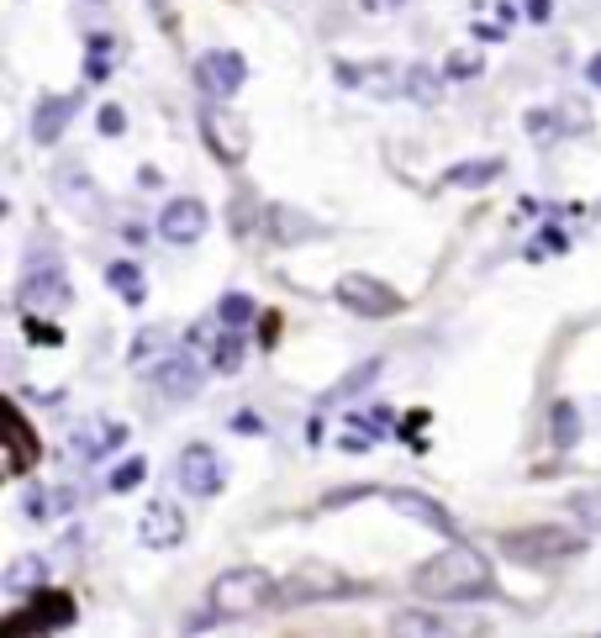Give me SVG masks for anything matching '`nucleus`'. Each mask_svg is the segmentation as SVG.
<instances>
[{
    "instance_id": "37",
    "label": "nucleus",
    "mask_w": 601,
    "mask_h": 638,
    "mask_svg": "<svg viewBox=\"0 0 601 638\" xmlns=\"http://www.w3.org/2000/svg\"><path fill=\"white\" fill-rule=\"evenodd\" d=\"M528 17H533V21H549V17H554V0H528Z\"/></svg>"
},
{
    "instance_id": "15",
    "label": "nucleus",
    "mask_w": 601,
    "mask_h": 638,
    "mask_svg": "<svg viewBox=\"0 0 601 638\" xmlns=\"http://www.w3.org/2000/svg\"><path fill=\"white\" fill-rule=\"evenodd\" d=\"M127 422L111 418H85V428H75V454L80 459H106L111 449H127Z\"/></svg>"
},
{
    "instance_id": "12",
    "label": "nucleus",
    "mask_w": 601,
    "mask_h": 638,
    "mask_svg": "<svg viewBox=\"0 0 601 638\" xmlns=\"http://www.w3.org/2000/svg\"><path fill=\"white\" fill-rule=\"evenodd\" d=\"M206 354H200V349H190V343H185V349H175V354H169V364H164L159 370V391L169 401H190L200 391V375H206Z\"/></svg>"
},
{
    "instance_id": "5",
    "label": "nucleus",
    "mask_w": 601,
    "mask_h": 638,
    "mask_svg": "<svg viewBox=\"0 0 601 638\" xmlns=\"http://www.w3.org/2000/svg\"><path fill=\"white\" fill-rule=\"evenodd\" d=\"M196 85L206 100H233L248 85V59L233 53V48H211L196 59Z\"/></svg>"
},
{
    "instance_id": "33",
    "label": "nucleus",
    "mask_w": 601,
    "mask_h": 638,
    "mask_svg": "<svg viewBox=\"0 0 601 638\" xmlns=\"http://www.w3.org/2000/svg\"><path fill=\"white\" fill-rule=\"evenodd\" d=\"M481 53H449V63H443V80H481Z\"/></svg>"
},
{
    "instance_id": "23",
    "label": "nucleus",
    "mask_w": 601,
    "mask_h": 638,
    "mask_svg": "<svg viewBox=\"0 0 601 638\" xmlns=\"http://www.w3.org/2000/svg\"><path fill=\"white\" fill-rule=\"evenodd\" d=\"M106 285H111V291H117L127 306H142V296H148V285H142V269H138V264H127V259L106 269Z\"/></svg>"
},
{
    "instance_id": "36",
    "label": "nucleus",
    "mask_w": 601,
    "mask_h": 638,
    "mask_svg": "<svg viewBox=\"0 0 601 638\" xmlns=\"http://www.w3.org/2000/svg\"><path fill=\"white\" fill-rule=\"evenodd\" d=\"M359 418L370 422V428H375V433H381V439H385V433H391V422H396V418H391V406H364Z\"/></svg>"
},
{
    "instance_id": "3",
    "label": "nucleus",
    "mask_w": 601,
    "mask_h": 638,
    "mask_svg": "<svg viewBox=\"0 0 601 638\" xmlns=\"http://www.w3.org/2000/svg\"><path fill=\"white\" fill-rule=\"evenodd\" d=\"M200 138H206V148H211L227 169L248 159V121H243V111H233L227 100H206V111H200Z\"/></svg>"
},
{
    "instance_id": "16",
    "label": "nucleus",
    "mask_w": 601,
    "mask_h": 638,
    "mask_svg": "<svg viewBox=\"0 0 601 638\" xmlns=\"http://www.w3.org/2000/svg\"><path fill=\"white\" fill-rule=\"evenodd\" d=\"M138 533H142L148 549H175V543L185 539V512L175 507V501H154V507L142 512Z\"/></svg>"
},
{
    "instance_id": "25",
    "label": "nucleus",
    "mask_w": 601,
    "mask_h": 638,
    "mask_svg": "<svg viewBox=\"0 0 601 638\" xmlns=\"http://www.w3.org/2000/svg\"><path fill=\"white\" fill-rule=\"evenodd\" d=\"M269 233H275V243H300V233H317V222L290 212V206H275L269 212Z\"/></svg>"
},
{
    "instance_id": "2",
    "label": "nucleus",
    "mask_w": 601,
    "mask_h": 638,
    "mask_svg": "<svg viewBox=\"0 0 601 638\" xmlns=\"http://www.w3.org/2000/svg\"><path fill=\"white\" fill-rule=\"evenodd\" d=\"M275 601H280V586L259 565H238V570L217 576V586H211V612L217 618H254V612L275 607Z\"/></svg>"
},
{
    "instance_id": "19",
    "label": "nucleus",
    "mask_w": 601,
    "mask_h": 638,
    "mask_svg": "<svg viewBox=\"0 0 601 638\" xmlns=\"http://www.w3.org/2000/svg\"><path fill=\"white\" fill-rule=\"evenodd\" d=\"M381 370H385V360H359L348 375L338 380V385H327V391H322V406L333 412V406H343L348 396H359L364 385H375V380H381Z\"/></svg>"
},
{
    "instance_id": "34",
    "label": "nucleus",
    "mask_w": 601,
    "mask_h": 638,
    "mask_svg": "<svg viewBox=\"0 0 601 638\" xmlns=\"http://www.w3.org/2000/svg\"><path fill=\"white\" fill-rule=\"evenodd\" d=\"M90 63H85V80L90 85H100V80H111V59H106V38H90Z\"/></svg>"
},
{
    "instance_id": "9",
    "label": "nucleus",
    "mask_w": 601,
    "mask_h": 638,
    "mask_svg": "<svg viewBox=\"0 0 601 638\" xmlns=\"http://www.w3.org/2000/svg\"><path fill=\"white\" fill-rule=\"evenodd\" d=\"M206 227H211V212H206V200L196 196H175V200H164V212H159V238L164 243H200L206 238Z\"/></svg>"
},
{
    "instance_id": "10",
    "label": "nucleus",
    "mask_w": 601,
    "mask_h": 638,
    "mask_svg": "<svg viewBox=\"0 0 601 638\" xmlns=\"http://www.w3.org/2000/svg\"><path fill=\"white\" fill-rule=\"evenodd\" d=\"M385 501L396 507L401 518L422 522V528H433V533H443V539H460V522H454V512H449L443 501L422 497V491H406V485H391V491H385Z\"/></svg>"
},
{
    "instance_id": "24",
    "label": "nucleus",
    "mask_w": 601,
    "mask_h": 638,
    "mask_svg": "<svg viewBox=\"0 0 601 638\" xmlns=\"http://www.w3.org/2000/svg\"><path fill=\"white\" fill-rule=\"evenodd\" d=\"M375 443H381V433H375L359 412H354V418H343V428H338V449H343V454H370Z\"/></svg>"
},
{
    "instance_id": "28",
    "label": "nucleus",
    "mask_w": 601,
    "mask_h": 638,
    "mask_svg": "<svg viewBox=\"0 0 601 638\" xmlns=\"http://www.w3.org/2000/svg\"><path fill=\"white\" fill-rule=\"evenodd\" d=\"M406 96L422 100V106H439V100H443V80L433 75V69H422V63H417V69H406Z\"/></svg>"
},
{
    "instance_id": "1",
    "label": "nucleus",
    "mask_w": 601,
    "mask_h": 638,
    "mask_svg": "<svg viewBox=\"0 0 601 638\" xmlns=\"http://www.w3.org/2000/svg\"><path fill=\"white\" fill-rule=\"evenodd\" d=\"M412 591L427 601H481L496 591V576H491V559L475 543H449L443 554L417 565Z\"/></svg>"
},
{
    "instance_id": "22",
    "label": "nucleus",
    "mask_w": 601,
    "mask_h": 638,
    "mask_svg": "<svg viewBox=\"0 0 601 638\" xmlns=\"http://www.w3.org/2000/svg\"><path fill=\"white\" fill-rule=\"evenodd\" d=\"M206 360H211V370H221V375L243 370V333L238 327H221L217 338H211V349H206Z\"/></svg>"
},
{
    "instance_id": "17",
    "label": "nucleus",
    "mask_w": 601,
    "mask_h": 638,
    "mask_svg": "<svg viewBox=\"0 0 601 638\" xmlns=\"http://www.w3.org/2000/svg\"><path fill=\"white\" fill-rule=\"evenodd\" d=\"M80 106H85L80 90H75V96H42L38 100V117H32V138H38V143H59L63 127L75 121Z\"/></svg>"
},
{
    "instance_id": "35",
    "label": "nucleus",
    "mask_w": 601,
    "mask_h": 638,
    "mask_svg": "<svg viewBox=\"0 0 601 638\" xmlns=\"http://www.w3.org/2000/svg\"><path fill=\"white\" fill-rule=\"evenodd\" d=\"M96 127L106 132V138H121V132H127V111H121V106H100Z\"/></svg>"
},
{
    "instance_id": "13",
    "label": "nucleus",
    "mask_w": 601,
    "mask_h": 638,
    "mask_svg": "<svg viewBox=\"0 0 601 638\" xmlns=\"http://www.w3.org/2000/svg\"><path fill=\"white\" fill-rule=\"evenodd\" d=\"M333 80L343 90H370V96H396L406 90V75L396 80V63H333Z\"/></svg>"
},
{
    "instance_id": "27",
    "label": "nucleus",
    "mask_w": 601,
    "mask_h": 638,
    "mask_svg": "<svg viewBox=\"0 0 601 638\" xmlns=\"http://www.w3.org/2000/svg\"><path fill=\"white\" fill-rule=\"evenodd\" d=\"M42 576H48V565H42L38 554H21L11 570H6V591H32V586H42Z\"/></svg>"
},
{
    "instance_id": "11",
    "label": "nucleus",
    "mask_w": 601,
    "mask_h": 638,
    "mask_svg": "<svg viewBox=\"0 0 601 638\" xmlns=\"http://www.w3.org/2000/svg\"><path fill=\"white\" fill-rule=\"evenodd\" d=\"M0 412H6V475L17 480V475H27V470L38 464L42 449H38V433H32V422L21 418L17 401H6Z\"/></svg>"
},
{
    "instance_id": "29",
    "label": "nucleus",
    "mask_w": 601,
    "mask_h": 638,
    "mask_svg": "<svg viewBox=\"0 0 601 638\" xmlns=\"http://www.w3.org/2000/svg\"><path fill=\"white\" fill-rule=\"evenodd\" d=\"M385 628H391V634H449V622L427 618V612H396Z\"/></svg>"
},
{
    "instance_id": "31",
    "label": "nucleus",
    "mask_w": 601,
    "mask_h": 638,
    "mask_svg": "<svg viewBox=\"0 0 601 638\" xmlns=\"http://www.w3.org/2000/svg\"><path fill=\"white\" fill-rule=\"evenodd\" d=\"M142 475H148V464H142V454H132L127 464H117V470H111V491H121V497H127V491H138V485H142Z\"/></svg>"
},
{
    "instance_id": "26",
    "label": "nucleus",
    "mask_w": 601,
    "mask_h": 638,
    "mask_svg": "<svg viewBox=\"0 0 601 638\" xmlns=\"http://www.w3.org/2000/svg\"><path fill=\"white\" fill-rule=\"evenodd\" d=\"M217 322H221V327H238V333H248V322H254V296L227 291V296L217 301Z\"/></svg>"
},
{
    "instance_id": "8",
    "label": "nucleus",
    "mask_w": 601,
    "mask_h": 638,
    "mask_svg": "<svg viewBox=\"0 0 601 638\" xmlns=\"http://www.w3.org/2000/svg\"><path fill=\"white\" fill-rule=\"evenodd\" d=\"M75 622V597L69 591H38L32 607H21L17 618L0 622V634H53V628H69Z\"/></svg>"
},
{
    "instance_id": "14",
    "label": "nucleus",
    "mask_w": 601,
    "mask_h": 638,
    "mask_svg": "<svg viewBox=\"0 0 601 638\" xmlns=\"http://www.w3.org/2000/svg\"><path fill=\"white\" fill-rule=\"evenodd\" d=\"M180 485L190 491V497H217L221 491V459L211 454V443H185Z\"/></svg>"
},
{
    "instance_id": "32",
    "label": "nucleus",
    "mask_w": 601,
    "mask_h": 638,
    "mask_svg": "<svg viewBox=\"0 0 601 638\" xmlns=\"http://www.w3.org/2000/svg\"><path fill=\"white\" fill-rule=\"evenodd\" d=\"M512 32V6H501L496 17H475V38L481 42H501Z\"/></svg>"
},
{
    "instance_id": "20",
    "label": "nucleus",
    "mask_w": 601,
    "mask_h": 638,
    "mask_svg": "<svg viewBox=\"0 0 601 638\" xmlns=\"http://www.w3.org/2000/svg\"><path fill=\"white\" fill-rule=\"evenodd\" d=\"M506 169L501 159H470V164H454V169H443V185L449 190H481V185H491Z\"/></svg>"
},
{
    "instance_id": "7",
    "label": "nucleus",
    "mask_w": 601,
    "mask_h": 638,
    "mask_svg": "<svg viewBox=\"0 0 601 638\" xmlns=\"http://www.w3.org/2000/svg\"><path fill=\"white\" fill-rule=\"evenodd\" d=\"M17 301H21L27 317H53V312H63V301H69V279H63V269L53 259H42V269L38 264L27 269Z\"/></svg>"
},
{
    "instance_id": "39",
    "label": "nucleus",
    "mask_w": 601,
    "mask_h": 638,
    "mask_svg": "<svg viewBox=\"0 0 601 638\" xmlns=\"http://www.w3.org/2000/svg\"><path fill=\"white\" fill-rule=\"evenodd\" d=\"M396 6H406V0H364V11H396Z\"/></svg>"
},
{
    "instance_id": "18",
    "label": "nucleus",
    "mask_w": 601,
    "mask_h": 638,
    "mask_svg": "<svg viewBox=\"0 0 601 638\" xmlns=\"http://www.w3.org/2000/svg\"><path fill=\"white\" fill-rule=\"evenodd\" d=\"M180 343L169 338L164 327H142L138 338H132V349H127V364L138 370V375H159L164 364H169V354H175Z\"/></svg>"
},
{
    "instance_id": "6",
    "label": "nucleus",
    "mask_w": 601,
    "mask_h": 638,
    "mask_svg": "<svg viewBox=\"0 0 601 638\" xmlns=\"http://www.w3.org/2000/svg\"><path fill=\"white\" fill-rule=\"evenodd\" d=\"M333 301L343 312H354V317H391V312H401V296L375 275H343L333 285Z\"/></svg>"
},
{
    "instance_id": "4",
    "label": "nucleus",
    "mask_w": 601,
    "mask_h": 638,
    "mask_svg": "<svg viewBox=\"0 0 601 638\" xmlns=\"http://www.w3.org/2000/svg\"><path fill=\"white\" fill-rule=\"evenodd\" d=\"M581 533L570 528H522V533H501V549L522 565H554V559L581 554Z\"/></svg>"
},
{
    "instance_id": "38",
    "label": "nucleus",
    "mask_w": 601,
    "mask_h": 638,
    "mask_svg": "<svg viewBox=\"0 0 601 638\" xmlns=\"http://www.w3.org/2000/svg\"><path fill=\"white\" fill-rule=\"evenodd\" d=\"M585 80L601 90V53H591V63H585Z\"/></svg>"
},
{
    "instance_id": "30",
    "label": "nucleus",
    "mask_w": 601,
    "mask_h": 638,
    "mask_svg": "<svg viewBox=\"0 0 601 638\" xmlns=\"http://www.w3.org/2000/svg\"><path fill=\"white\" fill-rule=\"evenodd\" d=\"M570 512L581 518L585 533H601V491H575V497H570Z\"/></svg>"
},
{
    "instance_id": "21",
    "label": "nucleus",
    "mask_w": 601,
    "mask_h": 638,
    "mask_svg": "<svg viewBox=\"0 0 601 638\" xmlns=\"http://www.w3.org/2000/svg\"><path fill=\"white\" fill-rule=\"evenodd\" d=\"M549 433H554V449H575L581 443V412H575V401H554L549 406Z\"/></svg>"
}]
</instances>
